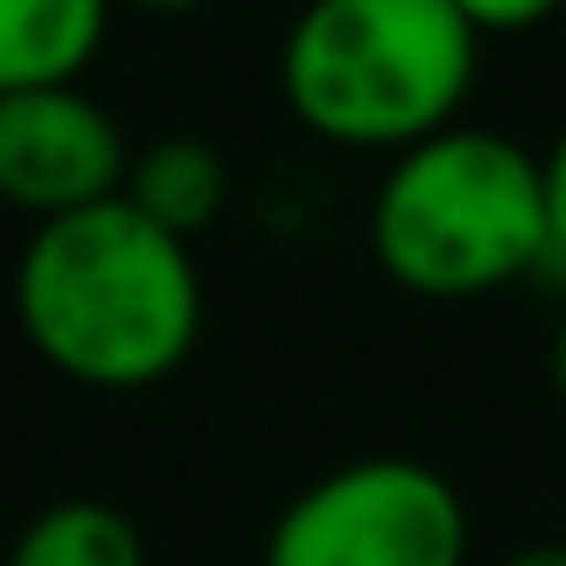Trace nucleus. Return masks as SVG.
<instances>
[{
    "label": "nucleus",
    "instance_id": "obj_1",
    "mask_svg": "<svg viewBox=\"0 0 566 566\" xmlns=\"http://www.w3.org/2000/svg\"><path fill=\"white\" fill-rule=\"evenodd\" d=\"M200 273L180 233L127 193L34 220L14 266V321L74 387L140 394L187 367L200 340Z\"/></svg>",
    "mask_w": 566,
    "mask_h": 566
},
{
    "label": "nucleus",
    "instance_id": "obj_2",
    "mask_svg": "<svg viewBox=\"0 0 566 566\" xmlns=\"http://www.w3.org/2000/svg\"><path fill=\"white\" fill-rule=\"evenodd\" d=\"M480 34L453 0H307L280 41L287 114L360 154H400L467 107Z\"/></svg>",
    "mask_w": 566,
    "mask_h": 566
},
{
    "label": "nucleus",
    "instance_id": "obj_3",
    "mask_svg": "<svg viewBox=\"0 0 566 566\" xmlns=\"http://www.w3.org/2000/svg\"><path fill=\"white\" fill-rule=\"evenodd\" d=\"M367 247L394 287L420 301H480L506 280L539 273V154L460 120L400 147L374 187Z\"/></svg>",
    "mask_w": 566,
    "mask_h": 566
},
{
    "label": "nucleus",
    "instance_id": "obj_4",
    "mask_svg": "<svg viewBox=\"0 0 566 566\" xmlns=\"http://www.w3.org/2000/svg\"><path fill=\"white\" fill-rule=\"evenodd\" d=\"M473 526L447 473L374 453L321 473L280 506L266 566H467Z\"/></svg>",
    "mask_w": 566,
    "mask_h": 566
},
{
    "label": "nucleus",
    "instance_id": "obj_5",
    "mask_svg": "<svg viewBox=\"0 0 566 566\" xmlns=\"http://www.w3.org/2000/svg\"><path fill=\"white\" fill-rule=\"evenodd\" d=\"M127 160L134 154L114 114L74 81L0 94V200L8 207L54 220V213L114 200L127 187Z\"/></svg>",
    "mask_w": 566,
    "mask_h": 566
},
{
    "label": "nucleus",
    "instance_id": "obj_6",
    "mask_svg": "<svg viewBox=\"0 0 566 566\" xmlns=\"http://www.w3.org/2000/svg\"><path fill=\"white\" fill-rule=\"evenodd\" d=\"M114 0H0V94L81 81L107 41Z\"/></svg>",
    "mask_w": 566,
    "mask_h": 566
},
{
    "label": "nucleus",
    "instance_id": "obj_7",
    "mask_svg": "<svg viewBox=\"0 0 566 566\" xmlns=\"http://www.w3.org/2000/svg\"><path fill=\"white\" fill-rule=\"evenodd\" d=\"M120 193H127L154 227L193 240V233H207V227L220 220V207H227V160H220L207 140H193V134H167V140H154V147H140V154L127 160V187H120Z\"/></svg>",
    "mask_w": 566,
    "mask_h": 566
},
{
    "label": "nucleus",
    "instance_id": "obj_8",
    "mask_svg": "<svg viewBox=\"0 0 566 566\" xmlns=\"http://www.w3.org/2000/svg\"><path fill=\"white\" fill-rule=\"evenodd\" d=\"M8 566H147V539L107 500H54L21 526Z\"/></svg>",
    "mask_w": 566,
    "mask_h": 566
},
{
    "label": "nucleus",
    "instance_id": "obj_9",
    "mask_svg": "<svg viewBox=\"0 0 566 566\" xmlns=\"http://www.w3.org/2000/svg\"><path fill=\"white\" fill-rule=\"evenodd\" d=\"M539 200H546V253H539V273L546 280H566V127L539 154Z\"/></svg>",
    "mask_w": 566,
    "mask_h": 566
},
{
    "label": "nucleus",
    "instance_id": "obj_10",
    "mask_svg": "<svg viewBox=\"0 0 566 566\" xmlns=\"http://www.w3.org/2000/svg\"><path fill=\"white\" fill-rule=\"evenodd\" d=\"M453 8L473 34H526V28L566 14V0H453Z\"/></svg>",
    "mask_w": 566,
    "mask_h": 566
},
{
    "label": "nucleus",
    "instance_id": "obj_11",
    "mask_svg": "<svg viewBox=\"0 0 566 566\" xmlns=\"http://www.w3.org/2000/svg\"><path fill=\"white\" fill-rule=\"evenodd\" d=\"M500 566H566V539H539V546H520V553H506Z\"/></svg>",
    "mask_w": 566,
    "mask_h": 566
},
{
    "label": "nucleus",
    "instance_id": "obj_12",
    "mask_svg": "<svg viewBox=\"0 0 566 566\" xmlns=\"http://www.w3.org/2000/svg\"><path fill=\"white\" fill-rule=\"evenodd\" d=\"M546 374H553V394H559V407H566V321L553 327V347H546Z\"/></svg>",
    "mask_w": 566,
    "mask_h": 566
},
{
    "label": "nucleus",
    "instance_id": "obj_13",
    "mask_svg": "<svg viewBox=\"0 0 566 566\" xmlns=\"http://www.w3.org/2000/svg\"><path fill=\"white\" fill-rule=\"evenodd\" d=\"M127 8H140V14H193L207 0H127Z\"/></svg>",
    "mask_w": 566,
    "mask_h": 566
}]
</instances>
